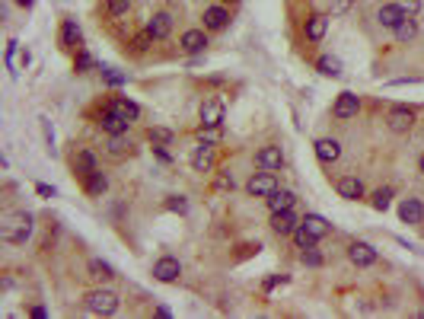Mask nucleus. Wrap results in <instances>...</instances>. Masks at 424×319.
Wrapping results in <instances>:
<instances>
[{
	"mask_svg": "<svg viewBox=\"0 0 424 319\" xmlns=\"http://www.w3.org/2000/svg\"><path fill=\"white\" fill-rule=\"evenodd\" d=\"M32 237V214L29 211H10L0 220V239L10 246H23Z\"/></svg>",
	"mask_w": 424,
	"mask_h": 319,
	"instance_id": "nucleus-1",
	"label": "nucleus"
},
{
	"mask_svg": "<svg viewBox=\"0 0 424 319\" xmlns=\"http://www.w3.org/2000/svg\"><path fill=\"white\" fill-rule=\"evenodd\" d=\"M121 307L119 300V294L112 291V287H92V291L84 294V310L92 313V316H115Z\"/></svg>",
	"mask_w": 424,
	"mask_h": 319,
	"instance_id": "nucleus-2",
	"label": "nucleus"
},
{
	"mask_svg": "<svg viewBox=\"0 0 424 319\" xmlns=\"http://www.w3.org/2000/svg\"><path fill=\"white\" fill-rule=\"evenodd\" d=\"M415 119H418L415 106L396 102V106H389V112H386V128L392 131V134H408V131L415 128Z\"/></svg>",
	"mask_w": 424,
	"mask_h": 319,
	"instance_id": "nucleus-3",
	"label": "nucleus"
},
{
	"mask_svg": "<svg viewBox=\"0 0 424 319\" xmlns=\"http://www.w3.org/2000/svg\"><path fill=\"white\" fill-rule=\"evenodd\" d=\"M277 176L271 169H258V173L249 176V182H246V191H249L252 198H268L271 191H277Z\"/></svg>",
	"mask_w": 424,
	"mask_h": 319,
	"instance_id": "nucleus-4",
	"label": "nucleus"
},
{
	"mask_svg": "<svg viewBox=\"0 0 424 319\" xmlns=\"http://www.w3.org/2000/svg\"><path fill=\"white\" fill-rule=\"evenodd\" d=\"M102 109L112 112V115H121V119L131 121V125L140 119V106L134 99H128V96H109V99L102 102Z\"/></svg>",
	"mask_w": 424,
	"mask_h": 319,
	"instance_id": "nucleus-5",
	"label": "nucleus"
},
{
	"mask_svg": "<svg viewBox=\"0 0 424 319\" xmlns=\"http://www.w3.org/2000/svg\"><path fill=\"white\" fill-rule=\"evenodd\" d=\"M358 112H360V96H358V93L345 90V93H338V96H335V102H332V115H335L338 121L358 119Z\"/></svg>",
	"mask_w": 424,
	"mask_h": 319,
	"instance_id": "nucleus-6",
	"label": "nucleus"
},
{
	"mask_svg": "<svg viewBox=\"0 0 424 319\" xmlns=\"http://www.w3.org/2000/svg\"><path fill=\"white\" fill-rule=\"evenodd\" d=\"M58 45L64 51H80L84 48V32L77 26V19H61V32H58Z\"/></svg>",
	"mask_w": 424,
	"mask_h": 319,
	"instance_id": "nucleus-7",
	"label": "nucleus"
},
{
	"mask_svg": "<svg viewBox=\"0 0 424 319\" xmlns=\"http://www.w3.org/2000/svg\"><path fill=\"white\" fill-rule=\"evenodd\" d=\"M179 274H182V262L175 255H160L157 262H153V278L160 284H175Z\"/></svg>",
	"mask_w": 424,
	"mask_h": 319,
	"instance_id": "nucleus-8",
	"label": "nucleus"
},
{
	"mask_svg": "<svg viewBox=\"0 0 424 319\" xmlns=\"http://www.w3.org/2000/svg\"><path fill=\"white\" fill-rule=\"evenodd\" d=\"M71 169H74V176H80V182H84L92 169H99V160H96V154H92L90 147H77L74 156H71Z\"/></svg>",
	"mask_w": 424,
	"mask_h": 319,
	"instance_id": "nucleus-9",
	"label": "nucleus"
},
{
	"mask_svg": "<svg viewBox=\"0 0 424 319\" xmlns=\"http://www.w3.org/2000/svg\"><path fill=\"white\" fill-rule=\"evenodd\" d=\"M348 259H351V265H358V268H370V265H377L379 252L370 246V243H364V239H354L348 246Z\"/></svg>",
	"mask_w": 424,
	"mask_h": 319,
	"instance_id": "nucleus-10",
	"label": "nucleus"
},
{
	"mask_svg": "<svg viewBox=\"0 0 424 319\" xmlns=\"http://www.w3.org/2000/svg\"><path fill=\"white\" fill-rule=\"evenodd\" d=\"M201 19H204V29L208 32H223V29L230 26V7H223V3H214V7H208L201 13Z\"/></svg>",
	"mask_w": 424,
	"mask_h": 319,
	"instance_id": "nucleus-11",
	"label": "nucleus"
},
{
	"mask_svg": "<svg viewBox=\"0 0 424 319\" xmlns=\"http://www.w3.org/2000/svg\"><path fill=\"white\" fill-rule=\"evenodd\" d=\"M255 166L258 169H271V173H277L281 166H284V150L277 144H265L255 150Z\"/></svg>",
	"mask_w": 424,
	"mask_h": 319,
	"instance_id": "nucleus-12",
	"label": "nucleus"
},
{
	"mask_svg": "<svg viewBox=\"0 0 424 319\" xmlns=\"http://www.w3.org/2000/svg\"><path fill=\"white\" fill-rule=\"evenodd\" d=\"M300 220L303 217H297L294 208H290V211H275L268 224H271V230H275L277 237H294V230L300 227Z\"/></svg>",
	"mask_w": 424,
	"mask_h": 319,
	"instance_id": "nucleus-13",
	"label": "nucleus"
},
{
	"mask_svg": "<svg viewBox=\"0 0 424 319\" xmlns=\"http://www.w3.org/2000/svg\"><path fill=\"white\" fill-rule=\"evenodd\" d=\"M105 154L112 160H125V156L134 154V141H131L128 131H121V134H109L105 137Z\"/></svg>",
	"mask_w": 424,
	"mask_h": 319,
	"instance_id": "nucleus-14",
	"label": "nucleus"
},
{
	"mask_svg": "<svg viewBox=\"0 0 424 319\" xmlns=\"http://www.w3.org/2000/svg\"><path fill=\"white\" fill-rule=\"evenodd\" d=\"M325 32H329V16L325 13H310L306 16V23H303V36H306V42H323L325 38Z\"/></svg>",
	"mask_w": 424,
	"mask_h": 319,
	"instance_id": "nucleus-15",
	"label": "nucleus"
},
{
	"mask_svg": "<svg viewBox=\"0 0 424 319\" xmlns=\"http://www.w3.org/2000/svg\"><path fill=\"white\" fill-rule=\"evenodd\" d=\"M179 48H182L185 55H201L204 48H208V29H188V32H182Z\"/></svg>",
	"mask_w": 424,
	"mask_h": 319,
	"instance_id": "nucleus-16",
	"label": "nucleus"
},
{
	"mask_svg": "<svg viewBox=\"0 0 424 319\" xmlns=\"http://www.w3.org/2000/svg\"><path fill=\"white\" fill-rule=\"evenodd\" d=\"M335 191H338L345 201H360L367 195V189H364V182H360L358 176H341V179H335Z\"/></svg>",
	"mask_w": 424,
	"mask_h": 319,
	"instance_id": "nucleus-17",
	"label": "nucleus"
},
{
	"mask_svg": "<svg viewBox=\"0 0 424 319\" xmlns=\"http://www.w3.org/2000/svg\"><path fill=\"white\" fill-rule=\"evenodd\" d=\"M198 115H201V125L204 128H221L223 125V99H217V96L204 99Z\"/></svg>",
	"mask_w": 424,
	"mask_h": 319,
	"instance_id": "nucleus-18",
	"label": "nucleus"
},
{
	"mask_svg": "<svg viewBox=\"0 0 424 319\" xmlns=\"http://www.w3.org/2000/svg\"><path fill=\"white\" fill-rule=\"evenodd\" d=\"M406 16H408V13H406V7H402V3H383V7L377 10V23L383 29H389V32H392V29H396Z\"/></svg>",
	"mask_w": 424,
	"mask_h": 319,
	"instance_id": "nucleus-19",
	"label": "nucleus"
},
{
	"mask_svg": "<svg viewBox=\"0 0 424 319\" xmlns=\"http://www.w3.org/2000/svg\"><path fill=\"white\" fill-rule=\"evenodd\" d=\"M313 154H316V160H319V163L332 166L335 160L341 156V144L335 141V137H319V141L313 144Z\"/></svg>",
	"mask_w": 424,
	"mask_h": 319,
	"instance_id": "nucleus-20",
	"label": "nucleus"
},
{
	"mask_svg": "<svg viewBox=\"0 0 424 319\" xmlns=\"http://www.w3.org/2000/svg\"><path fill=\"white\" fill-rule=\"evenodd\" d=\"M399 217H402V224H408V227H418V224L424 220L421 198H402L399 201Z\"/></svg>",
	"mask_w": 424,
	"mask_h": 319,
	"instance_id": "nucleus-21",
	"label": "nucleus"
},
{
	"mask_svg": "<svg viewBox=\"0 0 424 319\" xmlns=\"http://www.w3.org/2000/svg\"><path fill=\"white\" fill-rule=\"evenodd\" d=\"M144 29L153 36V42H163V38H169V32H173V16H169L166 10H160V13L150 16V23Z\"/></svg>",
	"mask_w": 424,
	"mask_h": 319,
	"instance_id": "nucleus-22",
	"label": "nucleus"
},
{
	"mask_svg": "<svg viewBox=\"0 0 424 319\" xmlns=\"http://www.w3.org/2000/svg\"><path fill=\"white\" fill-rule=\"evenodd\" d=\"M214 163H217V156H214V147L211 144H198L192 154V169L195 173H211Z\"/></svg>",
	"mask_w": 424,
	"mask_h": 319,
	"instance_id": "nucleus-23",
	"label": "nucleus"
},
{
	"mask_svg": "<svg viewBox=\"0 0 424 319\" xmlns=\"http://www.w3.org/2000/svg\"><path fill=\"white\" fill-rule=\"evenodd\" d=\"M96 125L105 131V134H121V131H128L131 121H125L121 115H112V112L99 109V115H96Z\"/></svg>",
	"mask_w": 424,
	"mask_h": 319,
	"instance_id": "nucleus-24",
	"label": "nucleus"
},
{
	"mask_svg": "<svg viewBox=\"0 0 424 319\" xmlns=\"http://www.w3.org/2000/svg\"><path fill=\"white\" fill-rule=\"evenodd\" d=\"M84 191L90 195V198H102V195L109 191V176L102 173V169H92V173L84 179Z\"/></svg>",
	"mask_w": 424,
	"mask_h": 319,
	"instance_id": "nucleus-25",
	"label": "nucleus"
},
{
	"mask_svg": "<svg viewBox=\"0 0 424 319\" xmlns=\"http://www.w3.org/2000/svg\"><path fill=\"white\" fill-rule=\"evenodd\" d=\"M265 204H268V211L275 214V211H290L297 204V195L290 189H277V191H271L265 198Z\"/></svg>",
	"mask_w": 424,
	"mask_h": 319,
	"instance_id": "nucleus-26",
	"label": "nucleus"
},
{
	"mask_svg": "<svg viewBox=\"0 0 424 319\" xmlns=\"http://www.w3.org/2000/svg\"><path fill=\"white\" fill-rule=\"evenodd\" d=\"M316 71L323 73V77L338 80L341 73H345V64H341V58H335V55H319V58H316Z\"/></svg>",
	"mask_w": 424,
	"mask_h": 319,
	"instance_id": "nucleus-27",
	"label": "nucleus"
},
{
	"mask_svg": "<svg viewBox=\"0 0 424 319\" xmlns=\"http://www.w3.org/2000/svg\"><path fill=\"white\" fill-rule=\"evenodd\" d=\"M300 224H303V227L310 230V233H313L316 239H325L329 233H332V224H329V220H325L323 214H306V217L300 220Z\"/></svg>",
	"mask_w": 424,
	"mask_h": 319,
	"instance_id": "nucleus-28",
	"label": "nucleus"
},
{
	"mask_svg": "<svg viewBox=\"0 0 424 319\" xmlns=\"http://www.w3.org/2000/svg\"><path fill=\"white\" fill-rule=\"evenodd\" d=\"M392 36H396L399 45H408V42L418 36V16H412V13H408V16L402 19L396 29H392Z\"/></svg>",
	"mask_w": 424,
	"mask_h": 319,
	"instance_id": "nucleus-29",
	"label": "nucleus"
},
{
	"mask_svg": "<svg viewBox=\"0 0 424 319\" xmlns=\"http://www.w3.org/2000/svg\"><path fill=\"white\" fill-rule=\"evenodd\" d=\"M86 272H90V278H92L96 284H109L112 278H115V268H112L109 262H102V259H90Z\"/></svg>",
	"mask_w": 424,
	"mask_h": 319,
	"instance_id": "nucleus-30",
	"label": "nucleus"
},
{
	"mask_svg": "<svg viewBox=\"0 0 424 319\" xmlns=\"http://www.w3.org/2000/svg\"><path fill=\"white\" fill-rule=\"evenodd\" d=\"M370 204H373V211H389V204H392V189H389V185L377 189L370 195Z\"/></svg>",
	"mask_w": 424,
	"mask_h": 319,
	"instance_id": "nucleus-31",
	"label": "nucleus"
},
{
	"mask_svg": "<svg viewBox=\"0 0 424 319\" xmlns=\"http://www.w3.org/2000/svg\"><path fill=\"white\" fill-rule=\"evenodd\" d=\"M173 131H169V128H150L147 131V141L150 144H157V147H169L173 144Z\"/></svg>",
	"mask_w": 424,
	"mask_h": 319,
	"instance_id": "nucleus-32",
	"label": "nucleus"
},
{
	"mask_svg": "<svg viewBox=\"0 0 424 319\" xmlns=\"http://www.w3.org/2000/svg\"><path fill=\"white\" fill-rule=\"evenodd\" d=\"M150 45H153V36H150L147 29H140L138 36L131 38V55H144Z\"/></svg>",
	"mask_w": 424,
	"mask_h": 319,
	"instance_id": "nucleus-33",
	"label": "nucleus"
},
{
	"mask_svg": "<svg viewBox=\"0 0 424 319\" xmlns=\"http://www.w3.org/2000/svg\"><path fill=\"white\" fill-rule=\"evenodd\" d=\"M316 243H319V239H316L313 233L303 227V224L294 230V246H297V249H310V246H316Z\"/></svg>",
	"mask_w": 424,
	"mask_h": 319,
	"instance_id": "nucleus-34",
	"label": "nucleus"
},
{
	"mask_svg": "<svg viewBox=\"0 0 424 319\" xmlns=\"http://www.w3.org/2000/svg\"><path fill=\"white\" fill-rule=\"evenodd\" d=\"M221 128H198V144H211V147H217L221 144Z\"/></svg>",
	"mask_w": 424,
	"mask_h": 319,
	"instance_id": "nucleus-35",
	"label": "nucleus"
},
{
	"mask_svg": "<svg viewBox=\"0 0 424 319\" xmlns=\"http://www.w3.org/2000/svg\"><path fill=\"white\" fill-rule=\"evenodd\" d=\"M300 262H303L306 268H319V265H323V252H319L316 246L300 249Z\"/></svg>",
	"mask_w": 424,
	"mask_h": 319,
	"instance_id": "nucleus-36",
	"label": "nucleus"
},
{
	"mask_svg": "<svg viewBox=\"0 0 424 319\" xmlns=\"http://www.w3.org/2000/svg\"><path fill=\"white\" fill-rule=\"evenodd\" d=\"M102 80L109 83V86H121V83H128V73L115 71V67H102Z\"/></svg>",
	"mask_w": 424,
	"mask_h": 319,
	"instance_id": "nucleus-37",
	"label": "nucleus"
},
{
	"mask_svg": "<svg viewBox=\"0 0 424 319\" xmlns=\"http://www.w3.org/2000/svg\"><path fill=\"white\" fill-rule=\"evenodd\" d=\"M92 58H90V51H84V48H80V51H77V58H74V71L77 73H86V71H92Z\"/></svg>",
	"mask_w": 424,
	"mask_h": 319,
	"instance_id": "nucleus-38",
	"label": "nucleus"
},
{
	"mask_svg": "<svg viewBox=\"0 0 424 319\" xmlns=\"http://www.w3.org/2000/svg\"><path fill=\"white\" fill-rule=\"evenodd\" d=\"M105 10H109V16H125L131 10V0H105Z\"/></svg>",
	"mask_w": 424,
	"mask_h": 319,
	"instance_id": "nucleus-39",
	"label": "nucleus"
},
{
	"mask_svg": "<svg viewBox=\"0 0 424 319\" xmlns=\"http://www.w3.org/2000/svg\"><path fill=\"white\" fill-rule=\"evenodd\" d=\"M166 211H173V214H185V211H188L185 195H169V198H166Z\"/></svg>",
	"mask_w": 424,
	"mask_h": 319,
	"instance_id": "nucleus-40",
	"label": "nucleus"
},
{
	"mask_svg": "<svg viewBox=\"0 0 424 319\" xmlns=\"http://www.w3.org/2000/svg\"><path fill=\"white\" fill-rule=\"evenodd\" d=\"M38 121H42V131H45L48 154H55V128H51V121H48V119H38Z\"/></svg>",
	"mask_w": 424,
	"mask_h": 319,
	"instance_id": "nucleus-41",
	"label": "nucleus"
},
{
	"mask_svg": "<svg viewBox=\"0 0 424 319\" xmlns=\"http://www.w3.org/2000/svg\"><path fill=\"white\" fill-rule=\"evenodd\" d=\"M287 281H290L287 274H271V278H265V284H262V287H265V294H268V291H275L277 284H287Z\"/></svg>",
	"mask_w": 424,
	"mask_h": 319,
	"instance_id": "nucleus-42",
	"label": "nucleus"
},
{
	"mask_svg": "<svg viewBox=\"0 0 424 319\" xmlns=\"http://www.w3.org/2000/svg\"><path fill=\"white\" fill-rule=\"evenodd\" d=\"M36 191L42 195V198H55V195H58L55 185H45V182H38V185H36Z\"/></svg>",
	"mask_w": 424,
	"mask_h": 319,
	"instance_id": "nucleus-43",
	"label": "nucleus"
},
{
	"mask_svg": "<svg viewBox=\"0 0 424 319\" xmlns=\"http://www.w3.org/2000/svg\"><path fill=\"white\" fill-rule=\"evenodd\" d=\"M424 0H402V7H406V13H412V16H418V10H421Z\"/></svg>",
	"mask_w": 424,
	"mask_h": 319,
	"instance_id": "nucleus-44",
	"label": "nucleus"
},
{
	"mask_svg": "<svg viewBox=\"0 0 424 319\" xmlns=\"http://www.w3.org/2000/svg\"><path fill=\"white\" fill-rule=\"evenodd\" d=\"M233 185H236V182H233V176H227V173L217 176V189H230L233 191Z\"/></svg>",
	"mask_w": 424,
	"mask_h": 319,
	"instance_id": "nucleus-45",
	"label": "nucleus"
},
{
	"mask_svg": "<svg viewBox=\"0 0 424 319\" xmlns=\"http://www.w3.org/2000/svg\"><path fill=\"white\" fill-rule=\"evenodd\" d=\"M13 58H16V42H7V67L13 71Z\"/></svg>",
	"mask_w": 424,
	"mask_h": 319,
	"instance_id": "nucleus-46",
	"label": "nucleus"
},
{
	"mask_svg": "<svg viewBox=\"0 0 424 319\" xmlns=\"http://www.w3.org/2000/svg\"><path fill=\"white\" fill-rule=\"evenodd\" d=\"M153 154H157L160 160H163V163H173V156L166 154V147H157V144H153Z\"/></svg>",
	"mask_w": 424,
	"mask_h": 319,
	"instance_id": "nucleus-47",
	"label": "nucleus"
},
{
	"mask_svg": "<svg viewBox=\"0 0 424 319\" xmlns=\"http://www.w3.org/2000/svg\"><path fill=\"white\" fill-rule=\"evenodd\" d=\"M29 316H36V319H45V316H48V310H45V307H32V310H29Z\"/></svg>",
	"mask_w": 424,
	"mask_h": 319,
	"instance_id": "nucleus-48",
	"label": "nucleus"
},
{
	"mask_svg": "<svg viewBox=\"0 0 424 319\" xmlns=\"http://www.w3.org/2000/svg\"><path fill=\"white\" fill-rule=\"evenodd\" d=\"M348 3H351V0H335V13H341V10H348Z\"/></svg>",
	"mask_w": 424,
	"mask_h": 319,
	"instance_id": "nucleus-49",
	"label": "nucleus"
},
{
	"mask_svg": "<svg viewBox=\"0 0 424 319\" xmlns=\"http://www.w3.org/2000/svg\"><path fill=\"white\" fill-rule=\"evenodd\" d=\"M13 3H16V7H23V10H29L32 3H36V0H13Z\"/></svg>",
	"mask_w": 424,
	"mask_h": 319,
	"instance_id": "nucleus-50",
	"label": "nucleus"
},
{
	"mask_svg": "<svg viewBox=\"0 0 424 319\" xmlns=\"http://www.w3.org/2000/svg\"><path fill=\"white\" fill-rule=\"evenodd\" d=\"M418 169H421V176H424V154L418 156Z\"/></svg>",
	"mask_w": 424,
	"mask_h": 319,
	"instance_id": "nucleus-51",
	"label": "nucleus"
},
{
	"mask_svg": "<svg viewBox=\"0 0 424 319\" xmlns=\"http://www.w3.org/2000/svg\"><path fill=\"white\" fill-rule=\"evenodd\" d=\"M230 3H236V0H230Z\"/></svg>",
	"mask_w": 424,
	"mask_h": 319,
	"instance_id": "nucleus-52",
	"label": "nucleus"
}]
</instances>
